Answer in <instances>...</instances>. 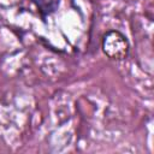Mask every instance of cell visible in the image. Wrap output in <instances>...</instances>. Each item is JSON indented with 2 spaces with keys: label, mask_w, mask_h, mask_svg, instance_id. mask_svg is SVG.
<instances>
[{
  "label": "cell",
  "mask_w": 154,
  "mask_h": 154,
  "mask_svg": "<svg viewBox=\"0 0 154 154\" xmlns=\"http://www.w3.org/2000/svg\"><path fill=\"white\" fill-rule=\"evenodd\" d=\"M37 6L41 16L45 18L47 14L54 12L59 6V0H32Z\"/></svg>",
  "instance_id": "7a4b0ae2"
},
{
  "label": "cell",
  "mask_w": 154,
  "mask_h": 154,
  "mask_svg": "<svg viewBox=\"0 0 154 154\" xmlns=\"http://www.w3.org/2000/svg\"><path fill=\"white\" fill-rule=\"evenodd\" d=\"M103 52L112 59H124L128 54V41L118 31H109L105 35L102 42Z\"/></svg>",
  "instance_id": "6da1fadb"
}]
</instances>
